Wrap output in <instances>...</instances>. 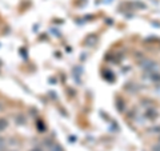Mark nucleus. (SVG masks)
<instances>
[{"instance_id": "obj_1", "label": "nucleus", "mask_w": 160, "mask_h": 151, "mask_svg": "<svg viewBox=\"0 0 160 151\" xmlns=\"http://www.w3.org/2000/svg\"><path fill=\"white\" fill-rule=\"evenodd\" d=\"M143 68H144L145 71H149V72H152L155 68H156V66H155V63L151 62V60H145V62H143Z\"/></svg>"}, {"instance_id": "obj_2", "label": "nucleus", "mask_w": 160, "mask_h": 151, "mask_svg": "<svg viewBox=\"0 0 160 151\" xmlns=\"http://www.w3.org/2000/svg\"><path fill=\"white\" fill-rule=\"evenodd\" d=\"M145 116H147L148 119H155L157 116V111H155L153 109H148L145 111Z\"/></svg>"}, {"instance_id": "obj_3", "label": "nucleus", "mask_w": 160, "mask_h": 151, "mask_svg": "<svg viewBox=\"0 0 160 151\" xmlns=\"http://www.w3.org/2000/svg\"><path fill=\"white\" fill-rule=\"evenodd\" d=\"M151 79H152L155 83H160V72L152 71V72H151Z\"/></svg>"}, {"instance_id": "obj_4", "label": "nucleus", "mask_w": 160, "mask_h": 151, "mask_svg": "<svg viewBox=\"0 0 160 151\" xmlns=\"http://www.w3.org/2000/svg\"><path fill=\"white\" fill-rule=\"evenodd\" d=\"M8 126V122L4 118H0V131H3V130H5Z\"/></svg>"}, {"instance_id": "obj_5", "label": "nucleus", "mask_w": 160, "mask_h": 151, "mask_svg": "<svg viewBox=\"0 0 160 151\" xmlns=\"http://www.w3.org/2000/svg\"><path fill=\"white\" fill-rule=\"evenodd\" d=\"M50 151H64V150H63L59 144H52L51 148H50Z\"/></svg>"}, {"instance_id": "obj_6", "label": "nucleus", "mask_w": 160, "mask_h": 151, "mask_svg": "<svg viewBox=\"0 0 160 151\" xmlns=\"http://www.w3.org/2000/svg\"><path fill=\"white\" fill-rule=\"evenodd\" d=\"M15 120H16V122H17V123H19V124H23L24 122H25V119H24V118H23V116H21V115H20V116H17V119H16V118H15Z\"/></svg>"}, {"instance_id": "obj_7", "label": "nucleus", "mask_w": 160, "mask_h": 151, "mask_svg": "<svg viewBox=\"0 0 160 151\" xmlns=\"http://www.w3.org/2000/svg\"><path fill=\"white\" fill-rule=\"evenodd\" d=\"M39 130H40V131H44V130H46V128H44V124L43 123H42V122H39Z\"/></svg>"}, {"instance_id": "obj_8", "label": "nucleus", "mask_w": 160, "mask_h": 151, "mask_svg": "<svg viewBox=\"0 0 160 151\" xmlns=\"http://www.w3.org/2000/svg\"><path fill=\"white\" fill-rule=\"evenodd\" d=\"M31 151H43V150H42V148H32Z\"/></svg>"}]
</instances>
